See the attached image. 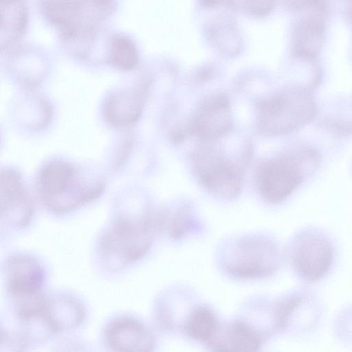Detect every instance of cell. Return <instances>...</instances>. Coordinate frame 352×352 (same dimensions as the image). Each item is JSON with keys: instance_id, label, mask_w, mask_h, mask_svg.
I'll use <instances>...</instances> for the list:
<instances>
[{"instance_id": "cell-10", "label": "cell", "mask_w": 352, "mask_h": 352, "mask_svg": "<svg viewBox=\"0 0 352 352\" xmlns=\"http://www.w3.org/2000/svg\"><path fill=\"white\" fill-rule=\"evenodd\" d=\"M6 275L10 297L42 291L45 276L38 261L24 254L12 255L7 260Z\"/></svg>"}, {"instance_id": "cell-14", "label": "cell", "mask_w": 352, "mask_h": 352, "mask_svg": "<svg viewBox=\"0 0 352 352\" xmlns=\"http://www.w3.org/2000/svg\"><path fill=\"white\" fill-rule=\"evenodd\" d=\"M1 47H8L25 32L28 10L25 0H1Z\"/></svg>"}, {"instance_id": "cell-9", "label": "cell", "mask_w": 352, "mask_h": 352, "mask_svg": "<svg viewBox=\"0 0 352 352\" xmlns=\"http://www.w3.org/2000/svg\"><path fill=\"white\" fill-rule=\"evenodd\" d=\"M1 219L14 228L26 226L32 216V206L16 173H1Z\"/></svg>"}, {"instance_id": "cell-17", "label": "cell", "mask_w": 352, "mask_h": 352, "mask_svg": "<svg viewBox=\"0 0 352 352\" xmlns=\"http://www.w3.org/2000/svg\"><path fill=\"white\" fill-rule=\"evenodd\" d=\"M219 327L213 312L208 307H199L189 315L184 330L187 336L195 340L210 342Z\"/></svg>"}, {"instance_id": "cell-3", "label": "cell", "mask_w": 352, "mask_h": 352, "mask_svg": "<svg viewBox=\"0 0 352 352\" xmlns=\"http://www.w3.org/2000/svg\"><path fill=\"white\" fill-rule=\"evenodd\" d=\"M319 162L318 152L305 147L269 163L262 173V196L272 204L283 201L316 171Z\"/></svg>"}, {"instance_id": "cell-15", "label": "cell", "mask_w": 352, "mask_h": 352, "mask_svg": "<svg viewBox=\"0 0 352 352\" xmlns=\"http://www.w3.org/2000/svg\"><path fill=\"white\" fill-rule=\"evenodd\" d=\"M137 91L117 92L109 98L104 108V115L109 122L124 126L136 120L140 108V94Z\"/></svg>"}, {"instance_id": "cell-1", "label": "cell", "mask_w": 352, "mask_h": 352, "mask_svg": "<svg viewBox=\"0 0 352 352\" xmlns=\"http://www.w3.org/2000/svg\"><path fill=\"white\" fill-rule=\"evenodd\" d=\"M159 218H119L104 232L99 253L110 270H120L142 258L150 249Z\"/></svg>"}, {"instance_id": "cell-4", "label": "cell", "mask_w": 352, "mask_h": 352, "mask_svg": "<svg viewBox=\"0 0 352 352\" xmlns=\"http://www.w3.org/2000/svg\"><path fill=\"white\" fill-rule=\"evenodd\" d=\"M261 123L270 134H286L311 122L317 113L314 98L307 89L298 87L283 91L263 103Z\"/></svg>"}, {"instance_id": "cell-11", "label": "cell", "mask_w": 352, "mask_h": 352, "mask_svg": "<svg viewBox=\"0 0 352 352\" xmlns=\"http://www.w3.org/2000/svg\"><path fill=\"white\" fill-rule=\"evenodd\" d=\"M209 344L218 351H256L260 349L262 338L249 324L235 320L219 327Z\"/></svg>"}, {"instance_id": "cell-16", "label": "cell", "mask_w": 352, "mask_h": 352, "mask_svg": "<svg viewBox=\"0 0 352 352\" xmlns=\"http://www.w3.org/2000/svg\"><path fill=\"white\" fill-rule=\"evenodd\" d=\"M229 119L228 102L221 98H213L201 108L198 130L208 137L219 135L228 128Z\"/></svg>"}, {"instance_id": "cell-21", "label": "cell", "mask_w": 352, "mask_h": 352, "mask_svg": "<svg viewBox=\"0 0 352 352\" xmlns=\"http://www.w3.org/2000/svg\"><path fill=\"white\" fill-rule=\"evenodd\" d=\"M27 339L19 336L12 335L1 329V351H21L27 346Z\"/></svg>"}, {"instance_id": "cell-18", "label": "cell", "mask_w": 352, "mask_h": 352, "mask_svg": "<svg viewBox=\"0 0 352 352\" xmlns=\"http://www.w3.org/2000/svg\"><path fill=\"white\" fill-rule=\"evenodd\" d=\"M109 60L116 67L125 71L133 69L139 61L135 44L127 36L115 34L109 43Z\"/></svg>"}, {"instance_id": "cell-5", "label": "cell", "mask_w": 352, "mask_h": 352, "mask_svg": "<svg viewBox=\"0 0 352 352\" xmlns=\"http://www.w3.org/2000/svg\"><path fill=\"white\" fill-rule=\"evenodd\" d=\"M280 252L271 241L260 236L239 239L223 256L227 272L239 278H258L270 275L280 263Z\"/></svg>"}, {"instance_id": "cell-8", "label": "cell", "mask_w": 352, "mask_h": 352, "mask_svg": "<svg viewBox=\"0 0 352 352\" xmlns=\"http://www.w3.org/2000/svg\"><path fill=\"white\" fill-rule=\"evenodd\" d=\"M104 340L116 351H149L155 339L150 330L140 320L129 316L113 320L104 331Z\"/></svg>"}, {"instance_id": "cell-12", "label": "cell", "mask_w": 352, "mask_h": 352, "mask_svg": "<svg viewBox=\"0 0 352 352\" xmlns=\"http://www.w3.org/2000/svg\"><path fill=\"white\" fill-rule=\"evenodd\" d=\"M45 316L54 332L69 330L80 324L85 316L82 303L69 295L48 297Z\"/></svg>"}, {"instance_id": "cell-20", "label": "cell", "mask_w": 352, "mask_h": 352, "mask_svg": "<svg viewBox=\"0 0 352 352\" xmlns=\"http://www.w3.org/2000/svg\"><path fill=\"white\" fill-rule=\"evenodd\" d=\"M329 15H336L352 20V0H321Z\"/></svg>"}, {"instance_id": "cell-6", "label": "cell", "mask_w": 352, "mask_h": 352, "mask_svg": "<svg viewBox=\"0 0 352 352\" xmlns=\"http://www.w3.org/2000/svg\"><path fill=\"white\" fill-rule=\"evenodd\" d=\"M333 248L329 239L316 232H305L294 243V267L304 280L315 281L323 277L333 263Z\"/></svg>"}, {"instance_id": "cell-19", "label": "cell", "mask_w": 352, "mask_h": 352, "mask_svg": "<svg viewBox=\"0 0 352 352\" xmlns=\"http://www.w3.org/2000/svg\"><path fill=\"white\" fill-rule=\"evenodd\" d=\"M278 0H235L236 7L240 6L247 13L254 16H267L275 8Z\"/></svg>"}, {"instance_id": "cell-13", "label": "cell", "mask_w": 352, "mask_h": 352, "mask_svg": "<svg viewBox=\"0 0 352 352\" xmlns=\"http://www.w3.org/2000/svg\"><path fill=\"white\" fill-rule=\"evenodd\" d=\"M214 16L206 23L207 38L222 52L230 55L238 54L242 48V41L234 18L225 14Z\"/></svg>"}, {"instance_id": "cell-23", "label": "cell", "mask_w": 352, "mask_h": 352, "mask_svg": "<svg viewBox=\"0 0 352 352\" xmlns=\"http://www.w3.org/2000/svg\"><path fill=\"white\" fill-rule=\"evenodd\" d=\"M351 21H352V20H351Z\"/></svg>"}, {"instance_id": "cell-7", "label": "cell", "mask_w": 352, "mask_h": 352, "mask_svg": "<svg viewBox=\"0 0 352 352\" xmlns=\"http://www.w3.org/2000/svg\"><path fill=\"white\" fill-rule=\"evenodd\" d=\"M298 13L292 34V55L296 58H316L324 43L328 15L321 0Z\"/></svg>"}, {"instance_id": "cell-22", "label": "cell", "mask_w": 352, "mask_h": 352, "mask_svg": "<svg viewBox=\"0 0 352 352\" xmlns=\"http://www.w3.org/2000/svg\"><path fill=\"white\" fill-rule=\"evenodd\" d=\"M320 0H283L284 6L289 10L300 12L318 3Z\"/></svg>"}, {"instance_id": "cell-2", "label": "cell", "mask_w": 352, "mask_h": 352, "mask_svg": "<svg viewBox=\"0 0 352 352\" xmlns=\"http://www.w3.org/2000/svg\"><path fill=\"white\" fill-rule=\"evenodd\" d=\"M77 173L64 162H51L38 175V190L45 205L52 211L63 213L96 199L102 192L100 183L80 185Z\"/></svg>"}]
</instances>
